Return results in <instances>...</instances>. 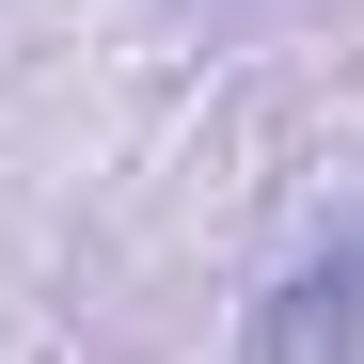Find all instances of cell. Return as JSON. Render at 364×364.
I'll list each match as a JSON object with an SVG mask.
<instances>
[{"label": "cell", "mask_w": 364, "mask_h": 364, "mask_svg": "<svg viewBox=\"0 0 364 364\" xmlns=\"http://www.w3.org/2000/svg\"><path fill=\"white\" fill-rule=\"evenodd\" d=\"M254 364H364V269H285L254 301Z\"/></svg>", "instance_id": "obj_1"}]
</instances>
